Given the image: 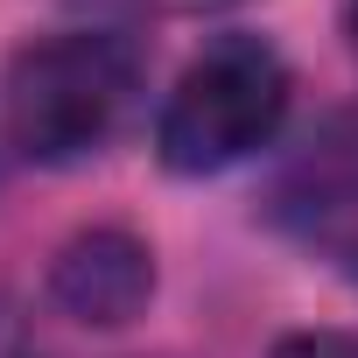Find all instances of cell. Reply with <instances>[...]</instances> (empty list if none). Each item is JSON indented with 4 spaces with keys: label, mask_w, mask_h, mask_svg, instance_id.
I'll return each instance as SVG.
<instances>
[{
    "label": "cell",
    "mask_w": 358,
    "mask_h": 358,
    "mask_svg": "<svg viewBox=\"0 0 358 358\" xmlns=\"http://www.w3.org/2000/svg\"><path fill=\"white\" fill-rule=\"evenodd\" d=\"M134 92H141V43L120 29H71L15 50L0 113H8V141L29 162L64 169L120 134Z\"/></svg>",
    "instance_id": "cell-1"
},
{
    "label": "cell",
    "mask_w": 358,
    "mask_h": 358,
    "mask_svg": "<svg viewBox=\"0 0 358 358\" xmlns=\"http://www.w3.org/2000/svg\"><path fill=\"white\" fill-rule=\"evenodd\" d=\"M281 120H288V64L274 57V43L218 36L183 64L155 120V148H162V169L176 176H218L260 155L281 134Z\"/></svg>",
    "instance_id": "cell-2"
},
{
    "label": "cell",
    "mask_w": 358,
    "mask_h": 358,
    "mask_svg": "<svg viewBox=\"0 0 358 358\" xmlns=\"http://www.w3.org/2000/svg\"><path fill=\"white\" fill-rule=\"evenodd\" d=\"M50 295L71 323L92 330H120L148 309L155 295V253L127 232V225H92L78 239H64L57 267H50Z\"/></svg>",
    "instance_id": "cell-3"
},
{
    "label": "cell",
    "mask_w": 358,
    "mask_h": 358,
    "mask_svg": "<svg viewBox=\"0 0 358 358\" xmlns=\"http://www.w3.org/2000/svg\"><path fill=\"white\" fill-rule=\"evenodd\" d=\"M281 218L358 274V120H337L281 183Z\"/></svg>",
    "instance_id": "cell-4"
},
{
    "label": "cell",
    "mask_w": 358,
    "mask_h": 358,
    "mask_svg": "<svg viewBox=\"0 0 358 358\" xmlns=\"http://www.w3.org/2000/svg\"><path fill=\"white\" fill-rule=\"evenodd\" d=\"M274 358H358V330H295L274 344Z\"/></svg>",
    "instance_id": "cell-5"
},
{
    "label": "cell",
    "mask_w": 358,
    "mask_h": 358,
    "mask_svg": "<svg viewBox=\"0 0 358 358\" xmlns=\"http://www.w3.org/2000/svg\"><path fill=\"white\" fill-rule=\"evenodd\" d=\"M92 15H197V8H225V0H71Z\"/></svg>",
    "instance_id": "cell-6"
},
{
    "label": "cell",
    "mask_w": 358,
    "mask_h": 358,
    "mask_svg": "<svg viewBox=\"0 0 358 358\" xmlns=\"http://www.w3.org/2000/svg\"><path fill=\"white\" fill-rule=\"evenodd\" d=\"M344 36H351V57H358V0L344 8Z\"/></svg>",
    "instance_id": "cell-7"
}]
</instances>
